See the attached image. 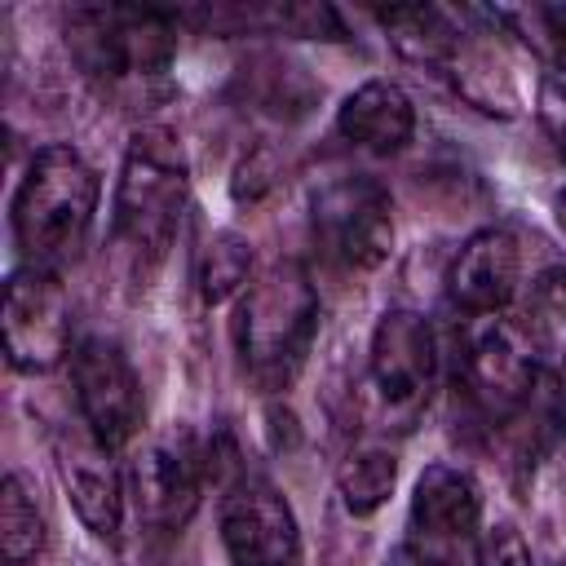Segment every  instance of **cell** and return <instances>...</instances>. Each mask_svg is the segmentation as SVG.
<instances>
[{
	"instance_id": "6da1fadb",
	"label": "cell",
	"mask_w": 566,
	"mask_h": 566,
	"mask_svg": "<svg viewBox=\"0 0 566 566\" xmlns=\"http://www.w3.org/2000/svg\"><path fill=\"white\" fill-rule=\"evenodd\" d=\"M186 199H190V168L177 133L137 128L124 146L115 212H111V252L133 287H146L168 261V248L181 234Z\"/></svg>"
},
{
	"instance_id": "7a4b0ae2",
	"label": "cell",
	"mask_w": 566,
	"mask_h": 566,
	"mask_svg": "<svg viewBox=\"0 0 566 566\" xmlns=\"http://www.w3.org/2000/svg\"><path fill=\"white\" fill-rule=\"evenodd\" d=\"M97 168L66 142L40 146L13 195V243L22 265L62 274L80 261L97 217Z\"/></svg>"
},
{
	"instance_id": "3957f363",
	"label": "cell",
	"mask_w": 566,
	"mask_h": 566,
	"mask_svg": "<svg viewBox=\"0 0 566 566\" xmlns=\"http://www.w3.org/2000/svg\"><path fill=\"white\" fill-rule=\"evenodd\" d=\"M318 332V287L296 256L270 261L234 310V340L248 376L261 389H287Z\"/></svg>"
},
{
	"instance_id": "277c9868",
	"label": "cell",
	"mask_w": 566,
	"mask_h": 566,
	"mask_svg": "<svg viewBox=\"0 0 566 566\" xmlns=\"http://www.w3.org/2000/svg\"><path fill=\"white\" fill-rule=\"evenodd\" d=\"M66 44L106 88L159 84L177 53V18L142 4H80L66 13Z\"/></svg>"
},
{
	"instance_id": "5b68a950",
	"label": "cell",
	"mask_w": 566,
	"mask_h": 566,
	"mask_svg": "<svg viewBox=\"0 0 566 566\" xmlns=\"http://www.w3.org/2000/svg\"><path fill=\"white\" fill-rule=\"evenodd\" d=\"M310 230L336 270L367 274L394 248V199L376 177H332L310 195Z\"/></svg>"
},
{
	"instance_id": "8992f818",
	"label": "cell",
	"mask_w": 566,
	"mask_h": 566,
	"mask_svg": "<svg viewBox=\"0 0 566 566\" xmlns=\"http://www.w3.org/2000/svg\"><path fill=\"white\" fill-rule=\"evenodd\" d=\"M208 469L212 460L195 433L172 429L150 438L128 464V495H133L137 522L155 535H177L203 500Z\"/></svg>"
},
{
	"instance_id": "52a82bcc",
	"label": "cell",
	"mask_w": 566,
	"mask_h": 566,
	"mask_svg": "<svg viewBox=\"0 0 566 566\" xmlns=\"http://www.w3.org/2000/svg\"><path fill=\"white\" fill-rule=\"evenodd\" d=\"M4 354L18 371H53L71 349V301L62 274L18 265L4 283Z\"/></svg>"
},
{
	"instance_id": "ba28073f",
	"label": "cell",
	"mask_w": 566,
	"mask_h": 566,
	"mask_svg": "<svg viewBox=\"0 0 566 566\" xmlns=\"http://www.w3.org/2000/svg\"><path fill=\"white\" fill-rule=\"evenodd\" d=\"M367 371L371 389L380 398V411L389 420H416L433 394L438 376V336L424 314L416 310H385L371 349H367Z\"/></svg>"
},
{
	"instance_id": "9c48e42d",
	"label": "cell",
	"mask_w": 566,
	"mask_h": 566,
	"mask_svg": "<svg viewBox=\"0 0 566 566\" xmlns=\"http://www.w3.org/2000/svg\"><path fill=\"white\" fill-rule=\"evenodd\" d=\"M71 385H75V407L80 420L106 442V447H128L142 429V380L111 336H84L71 354Z\"/></svg>"
},
{
	"instance_id": "30bf717a",
	"label": "cell",
	"mask_w": 566,
	"mask_h": 566,
	"mask_svg": "<svg viewBox=\"0 0 566 566\" xmlns=\"http://www.w3.org/2000/svg\"><path fill=\"white\" fill-rule=\"evenodd\" d=\"M460 376L478 407L513 411L535 385V340L531 327L504 314L469 318L460 340Z\"/></svg>"
},
{
	"instance_id": "8fae6325",
	"label": "cell",
	"mask_w": 566,
	"mask_h": 566,
	"mask_svg": "<svg viewBox=\"0 0 566 566\" xmlns=\"http://www.w3.org/2000/svg\"><path fill=\"white\" fill-rule=\"evenodd\" d=\"M221 548L230 566H301V526L279 486L239 478L221 500Z\"/></svg>"
},
{
	"instance_id": "7c38bea8",
	"label": "cell",
	"mask_w": 566,
	"mask_h": 566,
	"mask_svg": "<svg viewBox=\"0 0 566 566\" xmlns=\"http://www.w3.org/2000/svg\"><path fill=\"white\" fill-rule=\"evenodd\" d=\"M53 455H57V478L84 531H93L97 539H115L128 500V473L119 469L115 447H106L84 420L75 424L66 420L53 438Z\"/></svg>"
},
{
	"instance_id": "4fadbf2b",
	"label": "cell",
	"mask_w": 566,
	"mask_h": 566,
	"mask_svg": "<svg viewBox=\"0 0 566 566\" xmlns=\"http://www.w3.org/2000/svg\"><path fill=\"white\" fill-rule=\"evenodd\" d=\"M447 292L473 318L504 314L522 292V243H517V234L504 230V226H486V230L469 234L460 243L455 261H451Z\"/></svg>"
},
{
	"instance_id": "5bb4252c",
	"label": "cell",
	"mask_w": 566,
	"mask_h": 566,
	"mask_svg": "<svg viewBox=\"0 0 566 566\" xmlns=\"http://www.w3.org/2000/svg\"><path fill=\"white\" fill-rule=\"evenodd\" d=\"M411 526H416V544H429L442 553H447V544L478 539L482 491H478L473 473L455 469V464H429L411 491Z\"/></svg>"
},
{
	"instance_id": "9a60e30c",
	"label": "cell",
	"mask_w": 566,
	"mask_h": 566,
	"mask_svg": "<svg viewBox=\"0 0 566 566\" xmlns=\"http://www.w3.org/2000/svg\"><path fill=\"white\" fill-rule=\"evenodd\" d=\"M336 133L367 155H398L416 133V106L402 93V84L367 80L340 102Z\"/></svg>"
},
{
	"instance_id": "2e32d148",
	"label": "cell",
	"mask_w": 566,
	"mask_h": 566,
	"mask_svg": "<svg viewBox=\"0 0 566 566\" xmlns=\"http://www.w3.org/2000/svg\"><path fill=\"white\" fill-rule=\"evenodd\" d=\"M380 27L389 31V44L407 62L438 66V71H447V62H451V53H455V44L464 35V27L451 13L433 9V4H394V9H380Z\"/></svg>"
},
{
	"instance_id": "e0dca14e",
	"label": "cell",
	"mask_w": 566,
	"mask_h": 566,
	"mask_svg": "<svg viewBox=\"0 0 566 566\" xmlns=\"http://www.w3.org/2000/svg\"><path fill=\"white\" fill-rule=\"evenodd\" d=\"M252 243L239 230H212L195 252V287L203 305H226L252 283Z\"/></svg>"
},
{
	"instance_id": "ac0fdd59",
	"label": "cell",
	"mask_w": 566,
	"mask_h": 566,
	"mask_svg": "<svg viewBox=\"0 0 566 566\" xmlns=\"http://www.w3.org/2000/svg\"><path fill=\"white\" fill-rule=\"evenodd\" d=\"M394 482H398V451L385 447V442H358V447L340 460V469H336L340 504H345L354 517L376 513V509L394 495Z\"/></svg>"
},
{
	"instance_id": "d6986e66",
	"label": "cell",
	"mask_w": 566,
	"mask_h": 566,
	"mask_svg": "<svg viewBox=\"0 0 566 566\" xmlns=\"http://www.w3.org/2000/svg\"><path fill=\"white\" fill-rule=\"evenodd\" d=\"M0 553L4 566H31L44 553V517L22 473H4L0 482Z\"/></svg>"
},
{
	"instance_id": "ffe728a7",
	"label": "cell",
	"mask_w": 566,
	"mask_h": 566,
	"mask_svg": "<svg viewBox=\"0 0 566 566\" xmlns=\"http://www.w3.org/2000/svg\"><path fill=\"white\" fill-rule=\"evenodd\" d=\"M566 318V265H548L526 287V327L544 332Z\"/></svg>"
},
{
	"instance_id": "44dd1931",
	"label": "cell",
	"mask_w": 566,
	"mask_h": 566,
	"mask_svg": "<svg viewBox=\"0 0 566 566\" xmlns=\"http://www.w3.org/2000/svg\"><path fill=\"white\" fill-rule=\"evenodd\" d=\"M478 566H535V557L513 522H495L478 531Z\"/></svg>"
},
{
	"instance_id": "7402d4cb",
	"label": "cell",
	"mask_w": 566,
	"mask_h": 566,
	"mask_svg": "<svg viewBox=\"0 0 566 566\" xmlns=\"http://www.w3.org/2000/svg\"><path fill=\"white\" fill-rule=\"evenodd\" d=\"M539 119H544V128H548V137H553L562 164H566V88H557V84L544 88V97H539Z\"/></svg>"
},
{
	"instance_id": "603a6c76",
	"label": "cell",
	"mask_w": 566,
	"mask_h": 566,
	"mask_svg": "<svg viewBox=\"0 0 566 566\" xmlns=\"http://www.w3.org/2000/svg\"><path fill=\"white\" fill-rule=\"evenodd\" d=\"M535 18H539V27H544V44H548L553 62H557L562 75H566V4H557V9H535Z\"/></svg>"
},
{
	"instance_id": "cb8c5ba5",
	"label": "cell",
	"mask_w": 566,
	"mask_h": 566,
	"mask_svg": "<svg viewBox=\"0 0 566 566\" xmlns=\"http://www.w3.org/2000/svg\"><path fill=\"white\" fill-rule=\"evenodd\" d=\"M394 566H451V557L442 548H429V544H407L394 557Z\"/></svg>"
},
{
	"instance_id": "d4e9b609",
	"label": "cell",
	"mask_w": 566,
	"mask_h": 566,
	"mask_svg": "<svg viewBox=\"0 0 566 566\" xmlns=\"http://www.w3.org/2000/svg\"><path fill=\"white\" fill-rule=\"evenodd\" d=\"M557 433H562V447H566V402H562V411H557Z\"/></svg>"
},
{
	"instance_id": "484cf974",
	"label": "cell",
	"mask_w": 566,
	"mask_h": 566,
	"mask_svg": "<svg viewBox=\"0 0 566 566\" xmlns=\"http://www.w3.org/2000/svg\"><path fill=\"white\" fill-rule=\"evenodd\" d=\"M557 226H562V230H566V195H562V199H557Z\"/></svg>"
}]
</instances>
